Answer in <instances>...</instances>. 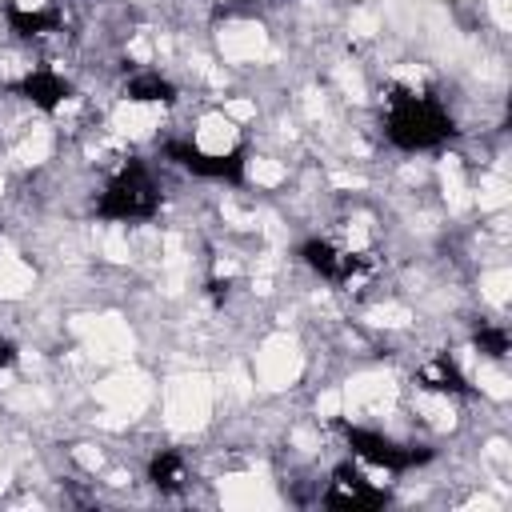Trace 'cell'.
I'll return each instance as SVG.
<instances>
[{"mask_svg":"<svg viewBox=\"0 0 512 512\" xmlns=\"http://www.w3.org/2000/svg\"><path fill=\"white\" fill-rule=\"evenodd\" d=\"M380 120H384V136L404 152H428L452 136V116L444 100L416 80H396L388 88Z\"/></svg>","mask_w":512,"mask_h":512,"instance_id":"6da1fadb","label":"cell"},{"mask_svg":"<svg viewBox=\"0 0 512 512\" xmlns=\"http://www.w3.org/2000/svg\"><path fill=\"white\" fill-rule=\"evenodd\" d=\"M476 348H480L488 360H504V356H508V336H504V328H496V324L480 328V332H476Z\"/></svg>","mask_w":512,"mask_h":512,"instance_id":"7c38bea8","label":"cell"},{"mask_svg":"<svg viewBox=\"0 0 512 512\" xmlns=\"http://www.w3.org/2000/svg\"><path fill=\"white\" fill-rule=\"evenodd\" d=\"M16 364V344L0 336V368H12Z\"/></svg>","mask_w":512,"mask_h":512,"instance_id":"4fadbf2b","label":"cell"},{"mask_svg":"<svg viewBox=\"0 0 512 512\" xmlns=\"http://www.w3.org/2000/svg\"><path fill=\"white\" fill-rule=\"evenodd\" d=\"M8 24L20 36H48V32H60L64 16L52 0H12L8 4Z\"/></svg>","mask_w":512,"mask_h":512,"instance_id":"ba28073f","label":"cell"},{"mask_svg":"<svg viewBox=\"0 0 512 512\" xmlns=\"http://www.w3.org/2000/svg\"><path fill=\"white\" fill-rule=\"evenodd\" d=\"M344 440H348V452H352L364 468H384L388 476L408 472V468L432 460V448L408 444V440H396V436H384V432H376V428H356V424H348V428H344Z\"/></svg>","mask_w":512,"mask_h":512,"instance_id":"3957f363","label":"cell"},{"mask_svg":"<svg viewBox=\"0 0 512 512\" xmlns=\"http://www.w3.org/2000/svg\"><path fill=\"white\" fill-rule=\"evenodd\" d=\"M160 208V184L152 180V172L140 164V160H128L120 164L100 200H96V216L100 220H116V224H140V220H152Z\"/></svg>","mask_w":512,"mask_h":512,"instance_id":"7a4b0ae2","label":"cell"},{"mask_svg":"<svg viewBox=\"0 0 512 512\" xmlns=\"http://www.w3.org/2000/svg\"><path fill=\"white\" fill-rule=\"evenodd\" d=\"M324 504L328 508H376V504H384V488L376 480H368L364 464H340V468H332Z\"/></svg>","mask_w":512,"mask_h":512,"instance_id":"8992f818","label":"cell"},{"mask_svg":"<svg viewBox=\"0 0 512 512\" xmlns=\"http://www.w3.org/2000/svg\"><path fill=\"white\" fill-rule=\"evenodd\" d=\"M16 96H24L32 108H40V112H56L68 96H72V84L60 76V72H52V68H28L20 80H16Z\"/></svg>","mask_w":512,"mask_h":512,"instance_id":"52a82bcc","label":"cell"},{"mask_svg":"<svg viewBox=\"0 0 512 512\" xmlns=\"http://www.w3.org/2000/svg\"><path fill=\"white\" fill-rule=\"evenodd\" d=\"M416 380H420V388L424 392H436V396H464L468 392V380H464V372H460V364L448 356V352H436V356H428L420 368H416Z\"/></svg>","mask_w":512,"mask_h":512,"instance_id":"9c48e42d","label":"cell"},{"mask_svg":"<svg viewBox=\"0 0 512 512\" xmlns=\"http://www.w3.org/2000/svg\"><path fill=\"white\" fill-rule=\"evenodd\" d=\"M124 100H128V104H172V100H176V88H172V80L160 76L156 68H144V72L128 76Z\"/></svg>","mask_w":512,"mask_h":512,"instance_id":"30bf717a","label":"cell"},{"mask_svg":"<svg viewBox=\"0 0 512 512\" xmlns=\"http://www.w3.org/2000/svg\"><path fill=\"white\" fill-rule=\"evenodd\" d=\"M300 260H304L320 280L340 284V288L364 280L368 268H372V260H368V252H364L360 244L336 240V236H312V240L300 248Z\"/></svg>","mask_w":512,"mask_h":512,"instance_id":"277c9868","label":"cell"},{"mask_svg":"<svg viewBox=\"0 0 512 512\" xmlns=\"http://www.w3.org/2000/svg\"><path fill=\"white\" fill-rule=\"evenodd\" d=\"M148 480H152L160 492H180V488L188 484V464H184V456H176V452H160V456H152V464H148Z\"/></svg>","mask_w":512,"mask_h":512,"instance_id":"8fae6325","label":"cell"},{"mask_svg":"<svg viewBox=\"0 0 512 512\" xmlns=\"http://www.w3.org/2000/svg\"><path fill=\"white\" fill-rule=\"evenodd\" d=\"M164 156L172 160V164H180L184 172H192V176H200V180H228V184H236L240 176H244V144L240 148H228V152H216V148H204V144H196L192 136H176V140H168L164 144Z\"/></svg>","mask_w":512,"mask_h":512,"instance_id":"5b68a950","label":"cell"}]
</instances>
